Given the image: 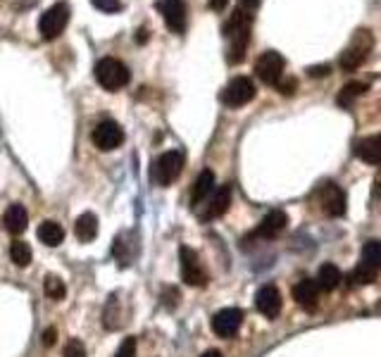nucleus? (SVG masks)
<instances>
[{"mask_svg":"<svg viewBox=\"0 0 381 357\" xmlns=\"http://www.w3.org/2000/svg\"><path fill=\"white\" fill-rule=\"evenodd\" d=\"M379 193H381V174L374 178V200L379 198Z\"/></svg>","mask_w":381,"mask_h":357,"instance_id":"nucleus-37","label":"nucleus"},{"mask_svg":"<svg viewBox=\"0 0 381 357\" xmlns=\"http://www.w3.org/2000/svg\"><path fill=\"white\" fill-rule=\"evenodd\" d=\"M212 191H215V174H212L210 169L200 172L198 178H195V183H193V191H190V203L193 205L205 203Z\"/></svg>","mask_w":381,"mask_h":357,"instance_id":"nucleus-19","label":"nucleus"},{"mask_svg":"<svg viewBox=\"0 0 381 357\" xmlns=\"http://www.w3.org/2000/svg\"><path fill=\"white\" fill-rule=\"evenodd\" d=\"M308 74H310V77H329V74H331V67H329V65H317V67H310Z\"/></svg>","mask_w":381,"mask_h":357,"instance_id":"nucleus-32","label":"nucleus"},{"mask_svg":"<svg viewBox=\"0 0 381 357\" xmlns=\"http://www.w3.org/2000/svg\"><path fill=\"white\" fill-rule=\"evenodd\" d=\"M94 72H96V82L100 84L105 91L124 89L131 79V74H129V69H126L124 62L114 60V57H103V60H98Z\"/></svg>","mask_w":381,"mask_h":357,"instance_id":"nucleus-2","label":"nucleus"},{"mask_svg":"<svg viewBox=\"0 0 381 357\" xmlns=\"http://www.w3.org/2000/svg\"><path fill=\"white\" fill-rule=\"evenodd\" d=\"M57 341V329H45L43 331V345H53Z\"/></svg>","mask_w":381,"mask_h":357,"instance_id":"nucleus-33","label":"nucleus"},{"mask_svg":"<svg viewBox=\"0 0 381 357\" xmlns=\"http://www.w3.org/2000/svg\"><path fill=\"white\" fill-rule=\"evenodd\" d=\"M355 155L367 165H381V134L360 138L355 143Z\"/></svg>","mask_w":381,"mask_h":357,"instance_id":"nucleus-17","label":"nucleus"},{"mask_svg":"<svg viewBox=\"0 0 381 357\" xmlns=\"http://www.w3.org/2000/svg\"><path fill=\"white\" fill-rule=\"evenodd\" d=\"M36 236H38V241H41V243L50 245V248H57V245L62 243V241H65V229H62L57 222L45 220L41 227H38Z\"/></svg>","mask_w":381,"mask_h":357,"instance_id":"nucleus-22","label":"nucleus"},{"mask_svg":"<svg viewBox=\"0 0 381 357\" xmlns=\"http://www.w3.org/2000/svg\"><path fill=\"white\" fill-rule=\"evenodd\" d=\"M367 93V84H362V82H350V84H345L343 89H341V93L336 98V102L338 105H343V107H350L353 102L357 100L360 96H365Z\"/></svg>","mask_w":381,"mask_h":357,"instance_id":"nucleus-24","label":"nucleus"},{"mask_svg":"<svg viewBox=\"0 0 381 357\" xmlns=\"http://www.w3.org/2000/svg\"><path fill=\"white\" fill-rule=\"evenodd\" d=\"M148 41V29L141 26L138 29V36H136V43H146Z\"/></svg>","mask_w":381,"mask_h":357,"instance_id":"nucleus-36","label":"nucleus"},{"mask_svg":"<svg viewBox=\"0 0 381 357\" xmlns=\"http://www.w3.org/2000/svg\"><path fill=\"white\" fill-rule=\"evenodd\" d=\"M251 24H253L251 13H246V10L239 8L232 15V20L227 22V26H224V36L229 38L227 60L232 62V65H239V62L246 57L248 41H251Z\"/></svg>","mask_w":381,"mask_h":357,"instance_id":"nucleus-1","label":"nucleus"},{"mask_svg":"<svg viewBox=\"0 0 381 357\" xmlns=\"http://www.w3.org/2000/svg\"><path fill=\"white\" fill-rule=\"evenodd\" d=\"M3 224H5V229H8L10 234H15V236L24 234L27 231V224H29L27 207L20 205V203L10 205L8 210H5V215H3Z\"/></svg>","mask_w":381,"mask_h":357,"instance_id":"nucleus-18","label":"nucleus"},{"mask_svg":"<svg viewBox=\"0 0 381 357\" xmlns=\"http://www.w3.org/2000/svg\"><path fill=\"white\" fill-rule=\"evenodd\" d=\"M155 8L172 31L184 33V29H186V3L184 0H158Z\"/></svg>","mask_w":381,"mask_h":357,"instance_id":"nucleus-11","label":"nucleus"},{"mask_svg":"<svg viewBox=\"0 0 381 357\" xmlns=\"http://www.w3.org/2000/svg\"><path fill=\"white\" fill-rule=\"evenodd\" d=\"M255 98V84L248 77H234L222 91V102L229 107H244Z\"/></svg>","mask_w":381,"mask_h":357,"instance_id":"nucleus-8","label":"nucleus"},{"mask_svg":"<svg viewBox=\"0 0 381 357\" xmlns=\"http://www.w3.org/2000/svg\"><path fill=\"white\" fill-rule=\"evenodd\" d=\"M94 5L103 13H119L122 10V3L119 0H94Z\"/></svg>","mask_w":381,"mask_h":357,"instance_id":"nucleus-29","label":"nucleus"},{"mask_svg":"<svg viewBox=\"0 0 381 357\" xmlns=\"http://www.w3.org/2000/svg\"><path fill=\"white\" fill-rule=\"evenodd\" d=\"M315 281H317V286H320V291H334V289H338V284L343 281V274H341V269L336 264L327 262L320 267Z\"/></svg>","mask_w":381,"mask_h":357,"instance_id":"nucleus-20","label":"nucleus"},{"mask_svg":"<svg viewBox=\"0 0 381 357\" xmlns=\"http://www.w3.org/2000/svg\"><path fill=\"white\" fill-rule=\"evenodd\" d=\"M69 24V5L67 3H55L41 15L38 20V31L45 41H53L65 31V26Z\"/></svg>","mask_w":381,"mask_h":357,"instance_id":"nucleus-4","label":"nucleus"},{"mask_svg":"<svg viewBox=\"0 0 381 357\" xmlns=\"http://www.w3.org/2000/svg\"><path fill=\"white\" fill-rule=\"evenodd\" d=\"M74 236H77L82 243H89V241H94L98 236V217L94 212H84L82 217L74 224Z\"/></svg>","mask_w":381,"mask_h":357,"instance_id":"nucleus-21","label":"nucleus"},{"mask_svg":"<svg viewBox=\"0 0 381 357\" xmlns=\"http://www.w3.org/2000/svg\"><path fill=\"white\" fill-rule=\"evenodd\" d=\"M227 5H229V0H210V8L215 10V13H222Z\"/></svg>","mask_w":381,"mask_h":357,"instance_id":"nucleus-35","label":"nucleus"},{"mask_svg":"<svg viewBox=\"0 0 381 357\" xmlns=\"http://www.w3.org/2000/svg\"><path fill=\"white\" fill-rule=\"evenodd\" d=\"M320 207L329 217H341L345 215V193L341 191L336 183H324L320 188Z\"/></svg>","mask_w":381,"mask_h":357,"instance_id":"nucleus-12","label":"nucleus"},{"mask_svg":"<svg viewBox=\"0 0 381 357\" xmlns=\"http://www.w3.org/2000/svg\"><path fill=\"white\" fill-rule=\"evenodd\" d=\"M91 138H94L96 148L98 151H114V148H119L124 143V131L122 126H119L117 122H112V119H105V122H100L94 129V134H91Z\"/></svg>","mask_w":381,"mask_h":357,"instance_id":"nucleus-9","label":"nucleus"},{"mask_svg":"<svg viewBox=\"0 0 381 357\" xmlns=\"http://www.w3.org/2000/svg\"><path fill=\"white\" fill-rule=\"evenodd\" d=\"M241 324H244V312L239 307H224L212 317V331L219 338H232L239 333Z\"/></svg>","mask_w":381,"mask_h":357,"instance_id":"nucleus-10","label":"nucleus"},{"mask_svg":"<svg viewBox=\"0 0 381 357\" xmlns=\"http://www.w3.org/2000/svg\"><path fill=\"white\" fill-rule=\"evenodd\" d=\"M43 293L50 298V301H62L65 293H67V286H65V281H62L60 276L48 274V276H45V281H43Z\"/></svg>","mask_w":381,"mask_h":357,"instance_id":"nucleus-26","label":"nucleus"},{"mask_svg":"<svg viewBox=\"0 0 381 357\" xmlns=\"http://www.w3.org/2000/svg\"><path fill=\"white\" fill-rule=\"evenodd\" d=\"M10 260H13L17 267L31 264L33 252H31V248H29V243H24V241H13V245H10Z\"/></svg>","mask_w":381,"mask_h":357,"instance_id":"nucleus-25","label":"nucleus"},{"mask_svg":"<svg viewBox=\"0 0 381 357\" xmlns=\"http://www.w3.org/2000/svg\"><path fill=\"white\" fill-rule=\"evenodd\" d=\"M260 5V0H239V8L241 10H248V13H253Z\"/></svg>","mask_w":381,"mask_h":357,"instance_id":"nucleus-34","label":"nucleus"},{"mask_svg":"<svg viewBox=\"0 0 381 357\" xmlns=\"http://www.w3.org/2000/svg\"><path fill=\"white\" fill-rule=\"evenodd\" d=\"M179 262H181V279L186 281L188 286H205L207 284V272L200 264V257L195 250H190L188 245L179 248Z\"/></svg>","mask_w":381,"mask_h":357,"instance_id":"nucleus-6","label":"nucleus"},{"mask_svg":"<svg viewBox=\"0 0 381 357\" xmlns=\"http://www.w3.org/2000/svg\"><path fill=\"white\" fill-rule=\"evenodd\" d=\"M350 279L355 281V284H372L374 279H377V272H372V269L362 267V264H357L355 272L350 274Z\"/></svg>","mask_w":381,"mask_h":357,"instance_id":"nucleus-27","label":"nucleus"},{"mask_svg":"<svg viewBox=\"0 0 381 357\" xmlns=\"http://www.w3.org/2000/svg\"><path fill=\"white\" fill-rule=\"evenodd\" d=\"M184 162H186V158H184L181 151L163 153L158 158V162H155V167H153L155 181H158L160 186H170V183H174L179 178V174H181Z\"/></svg>","mask_w":381,"mask_h":357,"instance_id":"nucleus-5","label":"nucleus"},{"mask_svg":"<svg viewBox=\"0 0 381 357\" xmlns=\"http://www.w3.org/2000/svg\"><path fill=\"white\" fill-rule=\"evenodd\" d=\"M372 45H374V38L367 29L355 31L353 41L348 43V48H345L338 57L341 69H343V72H355V69L367 60V55L372 53Z\"/></svg>","mask_w":381,"mask_h":357,"instance_id":"nucleus-3","label":"nucleus"},{"mask_svg":"<svg viewBox=\"0 0 381 357\" xmlns=\"http://www.w3.org/2000/svg\"><path fill=\"white\" fill-rule=\"evenodd\" d=\"M232 205V186H219L210 193V198L205 200L203 210H200V217L203 220H217Z\"/></svg>","mask_w":381,"mask_h":357,"instance_id":"nucleus-14","label":"nucleus"},{"mask_svg":"<svg viewBox=\"0 0 381 357\" xmlns=\"http://www.w3.org/2000/svg\"><path fill=\"white\" fill-rule=\"evenodd\" d=\"M276 89H279V93L291 96L293 91H296V79H286V82H279V84H276Z\"/></svg>","mask_w":381,"mask_h":357,"instance_id":"nucleus-31","label":"nucleus"},{"mask_svg":"<svg viewBox=\"0 0 381 357\" xmlns=\"http://www.w3.org/2000/svg\"><path fill=\"white\" fill-rule=\"evenodd\" d=\"M293 301H296L303 310H315L320 305V286L315 279H300L293 286Z\"/></svg>","mask_w":381,"mask_h":357,"instance_id":"nucleus-16","label":"nucleus"},{"mask_svg":"<svg viewBox=\"0 0 381 357\" xmlns=\"http://www.w3.org/2000/svg\"><path fill=\"white\" fill-rule=\"evenodd\" d=\"M362 267L372 269V272H381V241H369L362 248V255H360V262Z\"/></svg>","mask_w":381,"mask_h":357,"instance_id":"nucleus-23","label":"nucleus"},{"mask_svg":"<svg viewBox=\"0 0 381 357\" xmlns=\"http://www.w3.org/2000/svg\"><path fill=\"white\" fill-rule=\"evenodd\" d=\"M114 357H136V341L134 338H126V341L119 345V350Z\"/></svg>","mask_w":381,"mask_h":357,"instance_id":"nucleus-30","label":"nucleus"},{"mask_svg":"<svg viewBox=\"0 0 381 357\" xmlns=\"http://www.w3.org/2000/svg\"><path fill=\"white\" fill-rule=\"evenodd\" d=\"M200 357H222V353H219V350H207V353H203Z\"/></svg>","mask_w":381,"mask_h":357,"instance_id":"nucleus-38","label":"nucleus"},{"mask_svg":"<svg viewBox=\"0 0 381 357\" xmlns=\"http://www.w3.org/2000/svg\"><path fill=\"white\" fill-rule=\"evenodd\" d=\"M65 357H86V348L79 338H72L67 345H65Z\"/></svg>","mask_w":381,"mask_h":357,"instance_id":"nucleus-28","label":"nucleus"},{"mask_svg":"<svg viewBox=\"0 0 381 357\" xmlns=\"http://www.w3.org/2000/svg\"><path fill=\"white\" fill-rule=\"evenodd\" d=\"M284 67H286L284 57L276 53V50H267V53H262V55L257 57L255 74H257V79L262 84L276 86V84L281 82V77H284Z\"/></svg>","mask_w":381,"mask_h":357,"instance_id":"nucleus-7","label":"nucleus"},{"mask_svg":"<svg viewBox=\"0 0 381 357\" xmlns=\"http://www.w3.org/2000/svg\"><path fill=\"white\" fill-rule=\"evenodd\" d=\"M288 224V215L284 210H272L264 215V220L257 224L255 236L257 238H276Z\"/></svg>","mask_w":381,"mask_h":357,"instance_id":"nucleus-15","label":"nucleus"},{"mask_svg":"<svg viewBox=\"0 0 381 357\" xmlns=\"http://www.w3.org/2000/svg\"><path fill=\"white\" fill-rule=\"evenodd\" d=\"M281 305H284V301H281V293L272 284L262 286V289L255 293V307H257V312L264 314L267 319H276V317H279Z\"/></svg>","mask_w":381,"mask_h":357,"instance_id":"nucleus-13","label":"nucleus"}]
</instances>
